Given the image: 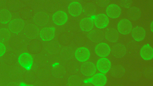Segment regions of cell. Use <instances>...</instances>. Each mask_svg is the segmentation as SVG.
Listing matches in <instances>:
<instances>
[{
	"label": "cell",
	"instance_id": "obj_34",
	"mask_svg": "<svg viewBox=\"0 0 153 86\" xmlns=\"http://www.w3.org/2000/svg\"><path fill=\"white\" fill-rule=\"evenodd\" d=\"M150 28L151 31L153 32V21H152L150 24Z\"/></svg>",
	"mask_w": 153,
	"mask_h": 86
},
{
	"label": "cell",
	"instance_id": "obj_25",
	"mask_svg": "<svg viewBox=\"0 0 153 86\" xmlns=\"http://www.w3.org/2000/svg\"><path fill=\"white\" fill-rule=\"evenodd\" d=\"M82 83V80L81 78L76 75L70 76L68 80V86H81Z\"/></svg>",
	"mask_w": 153,
	"mask_h": 86
},
{
	"label": "cell",
	"instance_id": "obj_33",
	"mask_svg": "<svg viewBox=\"0 0 153 86\" xmlns=\"http://www.w3.org/2000/svg\"><path fill=\"white\" fill-rule=\"evenodd\" d=\"M81 86H93L91 84L88 83H86L83 84Z\"/></svg>",
	"mask_w": 153,
	"mask_h": 86
},
{
	"label": "cell",
	"instance_id": "obj_19",
	"mask_svg": "<svg viewBox=\"0 0 153 86\" xmlns=\"http://www.w3.org/2000/svg\"><path fill=\"white\" fill-rule=\"evenodd\" d=\"M140 54L144 60H150L153 57V48L149 44H145L140 49Z\"/></svg>",
	"mask_w": 153,
	"mask_h": 86
},
{
	"label": "cell",
	"instance_id": "obj_8",
	"mask_svg": "<svg viewBox=\"0 0 153 86\" xmlns=\"http://www.w3.org/2000/svg\"><path fill=\"white\" fill-rule=\"evenodd\" d=\"M52 20L54 23L57 25H62L67 21L68 16L64 11L59 10L55 12L52 16Z\"/></svg>",
	"mask_w": 153,
	"mask_h": 86
},
{
	"label": "cell",
	"instance_id": "obj_18",
	"mask_svg": "<svg viewBox=\"0 0 153 86\" xmlns=\"http://www.w3.org/2000/svg\"><path fill=\"white\" fill-rule=\"evenodd\" d=\"M81 29L84 32L91 31L94 26V21L90 17H85L82 19L79 23Z\"/></svg>",
	"mask_w": 153,
	"mask_h": 86
},
{
	"label": "cell",
	"instance_id": "obj_20",
	"mask_svg": "<svg viewBox=\"0 0 153 86\" xmlns=\"http://www.w3.org/2000/svg\"><path fill=\"white\" fill-rule=\"evenodd\" d=\"M107 81L106 77L104 74L97 73L91 78V82L95 86H104Z\"/></svg>",
	"mask_w": 153,
	"mask_h": 86
},
{
	"label": "cell",
	"instance_id": "obj_29",
	"mask_svg": "<svg viewBox=\"0 0 153 86\" xmlns=\"http://www.w3.org/2000/svg\"><path fill=\"white\" fill-rule=\"evenodd\" d=\"M110 2V1L109 0H97L96 1L97 5L102 7H106Z\"/></svg>",
	"mask_w": 153,
	"mask_h": 86
},
{
	"label": "cell",
	"instance_id": "obj_35",
	"mask_svg": "<svg viewBox=\"0 0 153 86\" xmlns=\"http://www.w3.org/2000/svg\"><path fill=\"white\" fill-rule=\"evenodd\" d=\"M116 86H124L123 85H118Z\"/></svg>",
	"mask_w": 153,
	"mask_h": 86
},
{
	"label": "cell",
	"instance_id": "obj_21",
	"mask_svg": "<svg viewBox=\"0 0 153 86\" xmlns=\"http://www.w3.org/2000/svg\"><path fill=\"white\" fill-rule=\"evenodd\" d=\"M105 36L108 41L114 43L117 41L119 35L118 31L115 29L109 28L106 30Z\"/></svg>",
	"mask_w": 153,
	"mask_h": 86
},
{
	"label": "cell",
	"instance_id": "obj_7",
	"mask_svg": "<svg viewBox=\"0 0 153 86\" xmlns=\"http://www.w3.org/2000/svg\"><path fill=\"white\" fill-rule=\"evenodd\" d=\"M74 55L77 60L80 62H84L88 59L90 53L87 48L85 47H80L76 50Z\"/></svg>",
	"mask_w": 153,
	"mask_h": 86
},
{
	"label": "cell",
	"instance_id": "obj_22",
	"mask_svg": "<svg viewBox=\"0 0 153 86\" xmlns=\"http://www.w3.org/2000/svg\"><path fill=\"white\" fill-rule=\"evenodd\" d=\"M127 15L129 19L133 21H136L140 19L141 15L140 9L136 6H132L129 8Z\"/></svg>",
	"mask_w": 153,
	"mask_h": 86
},
{
	"label": "cell",
	"instance_id": "obj_1",
	"mask_svg": "<svg viewBox=\"0 0 153 86\" xmlns=\"http://www.w3.org/2000/svg\"><path fill=\"white\" fill-rule=\"evenodd\" d=\"M25 22L20 18L14 19L9 22L8 27L9 30L14 33H17L21 32L24 28Z\"/></svg>",
	"mask_w": 153,
	"mask_h": 86
},
{
	"label": "cell",
	"instance_id": "obj_11",
	"mask_svg": "<svg viewBox=\"0 0 153 86\" xmlns=\"http://www.w3.org/2000/svg\"><path fill=\"white\" fill-rule=\"evenodd\" d=\"M96 67L97 70L101 73H105L110 69L111 63L108 59L102 58L98 60L97 62Z\"/></svg>",
	"mask_w": 153,
	"mask_h": 86
},
{
	"label": "cell",
	"instance_id": "obj_2",
	"mask_svg": "<svg viewBox=\"0 0 153 86\" xmlns=\"http://www.w3.org/2000/svg\"><path fill=\"white\" fill-rule=\"evenodd\" d=\"M20 64L27 70H30L33 64V58L29 53H24L21 54L18 58Z\"/></svg>",
	"mask_w": 153,
	"mask_h": 86
},
{
	"label": "cell",
	"instance_id": "obj_23",
	"mask_svg": "<svg viewBox=\"0 0 153 86\" xmlns=\"http://www.w3.org/2000/svg\"><path fill=\"white\" fill-rule=\"evenodd\" d=\"M125 70L121 65L118 64L113 66L111 68L110 73L111 76L116 78L122 77L124 75Z\"/></svg>",
	"mask_w": 153,
	"mask_h": 86
},
{
	"label": "cell",
	"instance_id": "obj_27",
	"mask_svg": "<svg viewBox=\"0 0 153 86\" xmlns=\"http://www.w3.org/2000/svg\"><path fill=\"white\" fill-rule=\"evenodd\" d=\"M11 33L8 29L5 28L0 29V42H5L10 38Z\"/></svg>",
	"mask_w": 153,
	"mask_h": 86
},
{
	"label": "cell",
	"instance_id": "obj_26",
	"mask_svg": "<svg viewBox=\"0 0 153 86\" xmlns=\"http://www.w3.org/2000/svg\"><path fill=\"white\" fill-rule=\"evenodd\" d=\"M97 8L95 5L92 3H88L84 7L83 11L85 14L88 16H91L96 13Z\"/></svg>",
	"mask_w": 153,
	"mask_h": 86
},
{
	"label": "cell",
	"instance_id": "obj_10",
	"mask_svg": "<svg viewBox=\"0 0 153 86\" xmlns=\"http://www.w3.org/2000/svg\"><path fill=\"white\" fill-rule=\"evenodd\" d=\"M111 50L109 46L104 42H101L98 44L95 48L96 54L99 56L105 57L108 56L111 52Z\"/></svg>",
	"mask_w": 153,
	"mask_h": 86
},
{
	"label": "cell",
	"instance_id": "obj_16",
	"mask_svg": "<svg viewBox=\"0 0 153 86\" xmlns=\"http://www.w3.org/2000/svg\"><path fill=\"white\" fill-rule=\"evenodd\" d=\"M82 10L81 4L77 1L72 2L69 4L68 7L69 13L74 17L79 16L81 13Z\"/></svg>",
	"mask_w": 153,
	"mask_h": 86
},
{
	"label": "cell",
	"instance_id": "obj_32",
	"mask_svg": "<svg viewBox=\"0 0 153 86\" xmlns=\"http://www.w3.org/2000/svg\"><path fill=\"white\" fill-rule=\"evenodd\" d=\"M20 86H34L31 85H27L24 83L21 82L20 84Z\"/></svg>",
	"mask_w": 153,
	"mask_h": 86
},
{
	"label": "cell",
	"instance_id": "obj_15",
	"mask_svg": "<svg viewBox=\"0 0 153 86\" xmlns=\"http://www.w3.org/2000/svg\"><path fill=\"white\" fill-rule=\"evenodd\" d=\"M108 16L111 18H118L121 13V9L120 7L115 4H111L108 5L106 10Z\"/></svg>",
	"mask_w": 153,
	"mask_h": 86
},
{
	"label": "cell",
	"instance_id": "obj_4",
	"mask_svg": "<svg viewBox=\"0 0 153 86\" xmlns=\"http://www.w3.org/2000/svg\"><path fill=\"white\" fill-rule=\"evenodd\" d=\"M24 32L25 36L28 38L34 39L38 36L39 33V30L36 25L30 23L25 27Z\"/></svg>",
	"mask_w": 153,
	"mask_h": 86
},
{
	"label": "cell",
	"instance_id": "obj_12",
	"mask_svg": "<svg viewBox=\"0 0 153 86\" xmlns=\"http://www.w3.org/2000/svg\"><path fill=\"white\" fill-rule=\"evenodd\" d=\"M95 25L99 29H103L106 27L109 23V20L108 16L103 13L97 15L94 19Z\"/></svg>",
	"mask_w": 153,
	"mask_h": 86
},
{
	"label": "cell",
	"instance_id": "obj_28",
	"mask_svg": "<svg viewBox=\"0 0 153 86\" xmlns=\"http://www.w3.org/2000/svg\"><path fill=\"white\" fill-rule=\"evenodd\" d=\"M133 2L131 0H121L119 1L120 5L126 8H128L130 7Z\"/></svg>",
	"mask_w": 153,
	"mask_h": 86
},
{
	"label": "cell",
	"instance_id": "obj_6",
	"mask_svg": "<svg viewBox=\"0 0 153 86\" xmlns=\"http://www.w3.org/2000/svg\"><path fill=\"white\" fill-rule=\"evenodd\" d=\"M55 28L53 27H45L42 29L39 32L41 39L44 41L52 40L55 35Z\"/></svg>",
	"mask_w": 153,
	"mask_h": 86
},
{
	"label": "cell",
	"instance_id": "obj_17",
	"mask_svg": "<svg viewBox=\"0 0 153 86\" xmlns=\"http://www.w3.org/2000/svg\"><path fill=\"white\" fill-rule=\"evenodd\" d=\"M131 36L137 42L143 41L146 35V32L142 27L137 26L133 29Z\"/></svg>",
	"mask_w": 153,
	"mask_h": 86
},
{
	"label": "cell",
	"instance_id": "obj_5",
	"mask_svg": "<svg viewBox=\"0 0 153 86\" xmlns=\"http://www.w3.org/2000/svg\"><path fill=\"white\" fill-rule=\"evenodd\" d=\"M117 28L119 32L123 35L129 33L132 28V25L131 22L128 19H124L118 22Z\"/></svg>",
	"mask_w": 153,
	"mask_h": 86
},
{
	"label": "cell",
	"instance_id": "obj_13",
	"mask_svg": "<svg viewBox=\"0 0 153 86\" xmlns=\"http://www.w3.org/2000/svg\"><path fill=\"white\" fill-rule=\"evenodd\" d=\"M88 38L94 43H97L102 41L104 38L103 31L98 29L90 31L87 34Z\"/></svg>",
	"mask_w": 153,
	"mask_h": 86
},
{
	"label": "cell",
	"instance_id": "obj_31",
	"mask_svg": "<svg viewBox=\"0 0 153 86\" xmlns=\"http://www.w3.org/2000/svg\"><path fill=\"white\" fill-rule=\"evenodd\" d=\"M131 79L133 80H137L139 79L140 77V74H131L130 76Z\"/></svg>",
	"mask_w": 153,
	"mask_h": 86
},
{
	"label": "cell",
	"instance_id": "obj_30",
	"mask_svg": "<svg viewBox=\"0 0 153 86\" xmlns=\"http://www.w3.org/2000/svg\"><path fill=\"white\" fill-rule=\"evenodd\" d=\"M6 48L4 45L0 42V57L3 56L5 53Z\"/></svg>",
	"mask_w": 153,
	"mask_h": 86
},
{
	"label": "cell",
	"instance_id": "obj_14",
	"mask_svg": "<svg viewBox=\"0 0 153 86\" xmlns=\"http://www.w3.org/2000/svg\"><path fill=\"white\" fill-rule=\"evenodd\" d=\"M111 52L112 55L117 58H120L125 56L126 50L125 46L123 44L117 43L112 47Z\"/></svg>",
	"mask_w": 153,
	"mask_h": 86
},
{
	"label": "cell",
	"instance_id": "obj_24",
	"mask_svg": "<svg viewBox=\"0 0 153 86\" xmlns=\"http://www.w3.org/2000/svg\"><path fill=\"white\" fill-rule=\"evenodd\" d=\"M11 14L8 10L3 9L0 10V23L3 24H6L10 21Z\"/></svg>",
	"mask_w": 153,
	"mask_h": 86
},
{
	"label": "cell",
	"instance_id": "obj_9",
	"mask_svg": "<svg viewBox=\"0 0 153 86\" xmlns=\"http://www.w3.org/2000/svg\"><path fill=\"white\" fill-rule=\"evenodd\" d=\"M34 23L37 25L42 26L48 23L49 20V16L45 12L40 11L36 13L33 18Z\"/></svg>",
	"mask_w": 153,
	"mask_h": 86
},
{
	"label": "cell",
	"instance_id": "obj_3",
	"mask_svg": "<svg viewBox=\"0 0 153 86\" xmlns=\"http://www.w3.org/2000/svg\"><path fill=\"white\" fill-rule=\"evenodd\" d=\"M96 67L94 63L89 61L82 63L80 67V70L82 75L86 76L93 75L96 71Z\"/></svg>",
	"mask_w": 153,
	"mask_h": 86
}]
</instances>
